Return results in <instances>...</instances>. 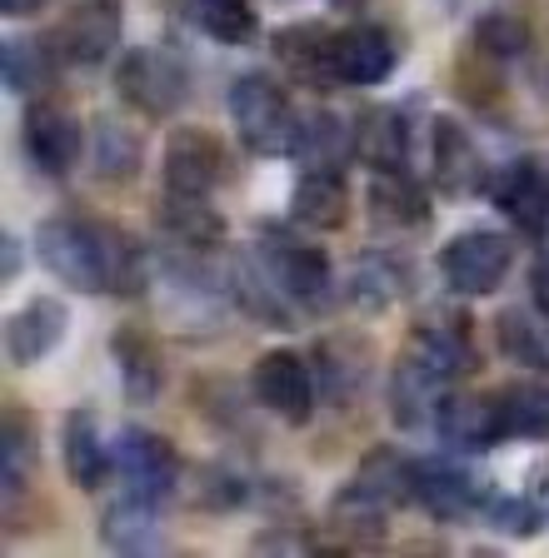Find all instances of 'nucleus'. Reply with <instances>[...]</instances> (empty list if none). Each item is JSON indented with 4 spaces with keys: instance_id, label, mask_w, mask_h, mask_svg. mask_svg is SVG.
Instances as JSON below:
<instances>
[{
    "instance_id": "f257e3e1",
    "label": "nucleus",
    "mask_w": 549,
    "mask_h": 558,
    "mask_svg": "<svg viewBox=\"0 0 549 558\" xmlns=\"http://www.w3.org/2000/svg\"><path fill=\"white\" fill-rule=\"evenodd\" d=\"M40 265L71 290H106V294H135L145 284L141 250L120 234L116 225H91L75 215L46 220L36 234Z\"/></svg>"
},
{
    "instance_id": "f03ea898",
    "label": "nucleus",
    "mask_w": 549,
    "mask_h": 558,
    "mask_svg": "<svg viewBox=\"0 0 549 558\" xmlns=\"http://www.w3.org/2000/svg\"><path fill=\"white\" fill-rule=\"evenodd\" d=\"M230 120L235 130H240V140H246L255 155H281L295 145V130H300V120H295L290 100H285V90L270 75H240L230 90Z\"/></svg>"
},
{
    "instance_id": "7ed1b4c3",
    "label": "nucleus",
    "mask_w": 549,
    "mask_h": 558,
    "mask_svg": "<svg viewBox=\"0 0 549 558\" xmlns=\"http://www.w3.org/2000/svg\"><path fill=\"white\" fill-rule=\"evenodd\" d=\"M514 265V244L494 230H465L440 244V275L455 294H494Z\"/></svg>"
},
{
    "instance_id": "20e7f679",
    "label": "nucleus",
    "mask_w": 549,
    "mask_h": 558,
    "mask_svg": "<svg viewBox=\"0 0 549 558\" xmlns=\"http://www.w3.org/2000/svg\"><path fill=\"white\" fill-rule=\"evenodd\" d=\"M116 85L135 110L145 116H176V105L186 100V65L165 50H130L116 70Z\"/></svg>"
},
{
    "instance_id": "39448f33",
    "label": "nucleus",
    "mask_w": 549,
    "mask_h": 558,
    "mask_svg": "<svg viewBox=\"0 0 549 558\" xmlns=\"http://www.w3.org/2000/svg\"><path fill=\"white\" fill-rule=\"evenodd\" d=\"M255 399L281 414L285 424H305L310 409H315V379H310V364L295 354V349H270L255 360Z\"/></svg>"
},
{
    "instance_id": "423d86ee",
    "label": "nucleus",
    "mask_w": 549,
    "mask_h": 558,
    "mask_svg": "<svg viewBox=\"0 0 549 558\" xmlns=\"http://www.w3.org/2000/svg\"><path fill=\"white\" fill-rule=\"evenodd\" d=\"M21 140H25V155H31L46 174H65L85 150V135H81V125H75V116L56 100L25 105Z\"/></svg>"
},
{
    "instance_id": "0eeeda50",
    "label": "nucleus",
    "mask_w": 549,
    "mask_h": 558,
    "mask_svg": "<svg viewBox=\"0 0 549 558\" xmlns=\"http://www.w3.org/2000/svg\"><path fill=\"white\" fill-rule=\"evenodd\" d=\"M120 31H126V15H120L116 0H81L56 31V56L71 60V65H95L120 46Z\"/></svg>"
},
{
    "instance_id": "6e6552de",
    "label": "nucleus",
    "mask_w": 549,
    "mask_h": 558,
    "mask_svg": "<svg viewBox=\"0 0 549 558\" xmlns=\"http://www.w3.org/2000/svg\"><path fill=\"white\" fill-rule=\"evenodd\" d=\"M405 360L420 364L430 379H455V374L469 369V329H465V314H425L420 325H415V335H409L405 344Z\"/></svg>"
},
{
    "instance_id": "1a4fd4ad",
    "label": "nucleus",
    "mask_w": 549,
    "mask_h": 558,
    "mask_svg": "<svg viewBox=\"0 0 549 558\" xmlns=\"http://www.w3.org/2000/svg\"><path fill=\"white\" fill-rule=\"evenodd\" d=\"M225 180V150L211 130L180 125L165 140V185L186 190V195H205Z\"/></svg>"
},
{
    "instance_id": "9d476101",
    "label": "nucleus",
    "mask_w": 549,
    "mask_h": 558,
    "mask_svg": "<svg viewBox=\"0 0 549 558\" xmlns=\"http://www.w3.org/2000/svg\"><path fill=\"white\" fill-rule=\"evenodd\" d=\"M395 70V40L380 25H345L330 35V75L339 85H380Z\"/></svg>"
},
{
    "instance_id": "9b49d317",
    "label": "nucleus",
    "mask_w": 549,
    "mask_h": 558,
    "mask_svg": "<svg viewBox=\"0 0 549 558\" xmlns=\"http://www.w3.org/2000/svg\"><path fill=\"white\" fill-rule=\"evenodd\" d=\"M116 469L135 494L160 504L176 488V449L151 429H126L116 444Z\"/></svg>"
},
{
    "instance_id": "f8f14e48",
    "label": "nucleus",
    "mask_w": 549,
    "mask_h": 558,
    "mask_svg": "<svg viewBox=\"0 0 549 558\" xmlns=\"http://www.w3.org/2000/svg\"><path fill=\"white\" fill-rule=\"evenodd\" d=\"M500 209L525 234H549V155L514 160L500 180Z\"/></svg>"
},
{
    "instance_id": "ddd939ff",
    "label": "nucleus",
    "mask_w": 549,
    "mask_h": 558,
    "mask_svg": "<svg viewBox=\"0 0 549 558\" xmlns=\"http://www.w3.org/2000/svg\"><path fill=\"white\" fill-rule=\"evenodd\" d=\"M65 304L60 300H31L25 310H15L11 319H5V354H11V364H36L46 360L50 349L60 344V335H65Z\"/></svg>"
},
{
    "instance_id": "4468645a",
    "label": "nucleus",
    "mask_w": 549,
    "mask_h": 558,
    "mask_svg": "<svg viewBox=\"0 0 549 558\" xmlns=\"http://www.w3.org/2000/svg\"><path fill=\"white\" fill-rule=\"evenodd\" d=\"M430 165H434V185L444 195H475L479 180H485V165L479 150L469 145V135L455 120H434L430 130Z\"/></svg>"
},
{
    "instance_id": "2eb2a0df",
    "label": "nucleus",
    "mask_w": 549,
    "mask_h": 558,
    "mask_svg": "<svg viewBox=\"0 0 549 558\" xmlns=\"http://www.w3.org/2000/svg\"><path fill=\"white\" fill-rule=\"evenodd\" d=\"M110 349H116L120 379H126V399H130V404H151V399L160 395V384H165L160 344H155V339L145 335V329L126 325V329H116Z\"/></svg>"
},
{
    "instance_id": "dca6fc26",
    "label": "nucleus",
    "mask_w": 549,
    "mask_h": 558,
    "mask_svg": "<svg viewBox=\"0 0 549 558\" xmlns=\"http://www.w3.org/2000/svg\"><path fill=\"white\" fill-rule=\"evenodd\" d=\"M440 424V439L450 449H485V444L500 439V409H494V395L479 399V395H450L434 414Z\"/></svg>"
},
{
    "instance_id": "f3484780",
    "label": "nucleus",
    "mask_w": 549,
    "mask_h": 558,
    "mask_svg": "<svg viewBox=\"0 0 549 558\" xmlns=\"http://www.w3.org/2000/svg\"><path fill=\"white\" fill-rule=\"evenodd\" d=\"M270 269H275V284H281L290 300L300 304H320L330 290V259L320 255V250H310V244H270Z\"/></svg>"
},
{
    "instance_id": "a211bd4d",
    "label": "nucleus",
    "mask_w": 549,
    "mask_h": 558,
    "mask_svg": "<svg viewBox=\"0 0 549 558\" xmlns=\"http://www.w3.org/2000/svg\"><path fill=\"white\" fill-rule=\"evenodd\" d=\"M494 409H500V439H549V384H504L494 389Z\"/></svg>"
},
{
    "instance_id": "6ab92c4d",
    "label": "nucleus",
    "mask_w": 549,
    "mask_h": 558,
    "mask_svg": "<svg viewBox=\"0 0 549 558\" xmlns=\"http://www.w3.org/2000/svg\"><path fill=\"white\" fill-rule=\"evenodd\" d=\"M290 209H295V220L310 225V230H339V225L350 220V190H345V180L335 170H310L295 185Z\"/></svg>"
},
{
    "instance_id": "aec40b11",
    "label": "nucleus",
    "mask_w": 549,
    "mask_h": 558,
    "mask_svg": "<svg viewBox=\"0 0 549 558\" xmlns=\"http://www.w3.org/2000/svg\"><path fill=\"white\" fill-rule=\"evenodd\" d=\"M60 459H65V478H71L75 488H85V494L106 478V444H100V429H95V414H85V409L65 414Z\"/></svg>"
},
{
    "instance_id": "412c9836",
    "label": "nucleus",
    "mask_w": 549,
    "mask_h": 558,
    "mask_svg": "<svg viewBox=\"0 0 549 558\" xmlns=\"http://www.w3.org/2000/svg\"><path fill=\"white\" fill-rule=\"evenodd\" d=\"M160 230L190 250H211L225 240V220L215 215V205H205V195H186V190H170V199L160 205Z\"/></svg>"
},
{
    "instance_id": "4be33fe9",
    "label": "nucleus",
    "mask_w": 549,
    "mask_h": 558,
    "mask_svg": "<svg viewBox=\"0 0 549 558\" xmlns=\"http://www.w3.org/2000/svg\"><path fill=\"white\" fill-rule=\"evenodd\" d=\"M290 150L300 155L310 170H335L345 155H355V125H345V120L330 116V110H315V116L300 120Z\"/></svg>"
},
{
    "instance_id": "5701e85b",
    "label": "nucleus",
    "mask_w": 549,
    "mask_h": 558,
    "mask_svg": "<svg viewBox=\"0 0 549 558\" xmlns=\"http://www.w3.org/2000/svg\"><path fill=\"white\" fill-rule=\"evenodd\" d=\"M370 215L380 225L409 230V225L430 220V205H425L420 185H409V180H405V170H374V180H370Z\"/></svg>"
},
{
    "instance_id": "b1692460",
    "label": "nucleus",
    "mask_w": 549,
    "mask_h": 558,
    "mask_svg": "<svg viewBox=\"0 0 549 558\" xmlns=\"http://www.w3.org/2000/svg\"><path fill=\"white\" fill-rule=\"evenodd\" d=\"M100 534H106V544L120 548V554H145V548H155V499H145V494L130 488L126 499H116L106 509Z\"/></svg>"
},
{
    "instance_id": "393cba45",
    "label": "nucleus",
    "mask_w": 549,
    "mask_h": 558,
    "mask_svg": "<svg viewBox=\"0 0 549 558\" xmlns=\"http://www.w3.org/2000/svg\"><path fill=\"white\" fill-rule=\"evenodd\" d=\"M91 165L100 180H130L141 174V135L130 125H120L116 116H100L95 120V140H91Z\"/></svg>"
},
{
    "instance_id": "a878e982",
    "label": "nucleus",
    "mask_w": 549,
    "mask_h": 558,
    "mask_svg": "<svg viewBox=\"0 0 549 558\" xmlns=\"http://www.w3.org/2000/svg\"><path fill=\"white\" fill-rule=\"evenodd\" d=\"M355 155H365L374 170H399L405 165V125H399L395 110H385V105L365 110L360 125H355Z\"/></svg>"
},
{
    "instance_id": "bb28decb",
    "label": "nucleus",
    "mask_w": 549,
    "mask_h": 558,
    "mask_svg": "<svg viewBox=\"0 0 549 558\" xmlns=\"http://www.w3.org/2000/svg\"><path fill=\"white\" fill-rule=\"evenodd\" d=\"M275 56L300 75V81H335L330 75V35L320 25H295V31L275 35Z\"/></svg>"
},
{
    "instance_id": "cd10ccee",
    "label": "nucleus",
    "mask_w": 549,
    "mask_h": 558,
    "mask_svg": "<svg viewBox=\"0 0 549 558\" xmlns=\"http://www.w3.org/2000/svg\"><path fill=\"white\" fill-rule=\"evenodd\" d=\"M415 499H420L430 513L450 519V513L469 509L475 488H469V478L450 464H415Z\"/></svg>"
},
{
    "instance_id": "c85d7f7f",
    "label": "nucleus",
    "mask_w": 549,
    "mask_h": 558,
    "mask_svg": "<svg viewBox=\"0 0 549 558\" xmlns=\"http://www.w3.org/2000/svg\"><path fill=\"white\" fill-rule=\"evenodd\" d=\"M190 21L211 40H225V46H246L255 35V5L250 0H190Z\"/></svg>"
},
{
    "instance_id": "c756f323",
    "label": "nucleus",
    "mask_w": 549,
    "mask_h": 558,
    "mask_svg": "<svg viewBox=\"0 0 549 558\" xmlns=\"http://www.w3.org/2000/svg\"><path fill=\"white\" fill-rule=\"evenodd\" d=\"M529 40H535V25L520 11H490V15H479V25H475V46L494 60L525 56Z\"/></svg>"
},
{
    "instance_id": "7c9ffc66",
    "label": "nucleus",
    "mask_w": 549,
    "mask_h": 558,
    "mask_svg": "<svg viewBox=\"0 0 549 558\" xmlns=\"http://www.w3.org/2000/svg\"><path fill=\"white\" fill-rule=\"evenodd\" d=\"M399 290H405V269L395 265V259L385 255H365L360 269H355V304H365V310H385L390 300H399Z\"/></svg>"
},
{
    "instance_id": "2f4dec72",
    "label": "nucleus",
    "mask_w": 549,
    "mask_h": 558,
    "mask_svg": "<svg viewBox=\"0 0 549 558\" xmlns=\"http://www.w3.org/2000/svg\"><path fill=\"white\" fill-rule=\"evenodd\" d=\"M31 459H36V444H31V424L25 414H5V449H0V478L5 488H21L25 474H31Z\"/></svg>"
},
{
    "instance_id": "473e14b6",
    "label": "nucleus",
    "mask_w": 549,
    "mask_h": 558,
    "mask_svg": "<svg viewBox=\"0 0 549 558\" xmlns=\"http://www.w3.org/2000/svg\"><path fill=\"white\" fill-rule=\"evenodd\" d=\"M494 335H500V349L514 364H545V339L535 335V325L520 310H504L494 319Z\"/></svg>"
},
{
    "instance_id": "72a5a7b5",
    "label": "nucleus",
    "mask_w": 549,
    "mask_h": 558,
    "mask_svg": "<svg viewBox=\"0 0 549 558\" xmlns=\"http://www.w3.org/2000/svg\"><path fill=\"white\" fill-rule=\"evenodd\" d=\"M345 349H350V339H325L320 344V354H325V379H330V395L335 399H350L355 389H360L365 379V349L355 354V360H345Z\"/></svg>"
},
{
    "instance_id": "f704fd0d",
    "label": "nucleus",
    "mask_w": 549,
    "mask_h": 558,
    "mask_svg": "<svg viewBox=\"0 0 549 558\" xmlns=\"http://www.w3.org/2000/svg\"><path fill=\"white\" fill-rule=\"evenodd\" d=\"M36 46L40 40H5V85L11 90H31V81H36Z\"/></svg>"
},
{
    "instance_id": "c9c22d12",
    "label": "nucleus",
    "mask_w": 549,
    "mask_h": 558,
    "mask_svg": "<svg viewBox=\"0 0 549 558\" xmlns=\"http://www.w3.org/2000/svg\"><path fill=\"white\" fill-rule=\"evenodd\" d=\"M529 284H535V304L549 314V255L539 259V269H535V279H529Z\"/></svg>"
},
{
    "instance_id": "e433bc0d",
    "label": "nucleus",
    "mask_w": 549,
    "mask_h": 558,
    "mask_svg": "<svg viewBox=\"0 0 549 558\" xmlns=\"http://www.w3.org/2000/svg\"><path fill=\"white\" fill-rule=\"evenodd\" d=\"M46 0H0V11L5 15H36Z\"/></svg>"
},
{
    "instance_id": "4c0bfd02",
    "label": "nucleus",
    "mask_w": 549,
    "mask_h": 558,
    "mask_svg": "<svg viewBox=\"0 0 549 558\" xmlns=\"http://www.w3.org/2000/svg\"><path fill=\"white\" fill-rule=\"evenodd\" d=\"M15 265H21V259H15V240H11V234H5V279L15 275Z\"/></svg>"
},
{
    "instance_id": "58836bf2",
    "label": "nucleus",
    "mask_w": 549,
    "mask_h": 558,
    "mask_svg": "<svg viewBox=\"0 0 549 558\" xmlns=\"http://www.w3.org/2000/svg\"><path fill=\"white\" fill-rule=\"evenodd\" d=\"M339 5H360V0H339Z\"/></svg>"
}]
</instances>
